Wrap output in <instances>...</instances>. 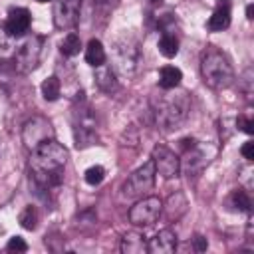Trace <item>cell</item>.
<instances>
[{"label": "cell", "instance_id": "obj_1", "mask_svg": "<svg viewBox=\"0 0 254 254\" xmlns=\"http://www.w3.org/2000/svg\"><path fill=\"white\" fill-rule=\"evenodd\" d=\"M67 163V149L56 139H50L36 147L30 155V179L38 190L58 189L64 181V169Z\"/></svg>", "mask_w": 254, "mask_h": 254}, {"label": "cell", "instance_id": "obj_2", "mask_svg": "<svg viewBox=\"0 0 254 254\" xmlns=\"http://www.w3.org/2000/svg\"><path fill=\"white\" fill-rule=\"evenodd\" d=\"M153 117H155V125L161 131H175L179 129L189 113H190V99L187 91H179V93H165L161 95L151 109Z\"/></svg>", "mask_w": 254, "mask_h": 254}, {"label": "cell", "instance_id": "obj_3", "mask_svg": "<svg viewBox=\"0 0 254 254\" xmlns=\"http://www.w3.org/2000/svg\"><path fill=\"white\" fill-rule=\"evenodd\" d=\"M200 75L214 91H222L234 83V67L228 56L214 46H208L200 56Z\"/></svg>", "mask_w": 254, "mask_h": 254}, {"label": "cell", "instance_id": "obj_4", "mask_svg": "<svg viewBox=\"0 0 254 254\" xmlns=\"http://www.w3.org/2000/svg\"><path fill=\"white\" fill-rule=\"evenodd\" d=\"M111 62H113V69L131 77L137 69L139 64V42L135 36L127 34L115 40L113 50H111Z\"/></svg>", "mask_w": 254, "mask_h": 254}, {"label": "cell", "instance_id": "obj_5", "mask_svg": "<svg viewBox=\"0 0 254 254\" xmlns=\"http://www.w3.org/2000/svg\"><path fill=\"white\" fill-rule=\"evenodd\" d=\"M73 141L77 149H85L97 143V119L91 107L79 105L73 111Z\"/></svg>", "mask_w": 254, "mask_h": 254}, {"label": "cell", "instance_id": "obj_6", "mask_svg": "<svg viewBox=\"0 0 254 254\" xmlns=\"http://www.w3.org/2000/svg\"><path fill=\"white\" fill-rule=\"evenodd\" d=\"M155 177H157L155 165L149 159L139 169H135L129 175V179L123 183V194L129 196V198H141V196H145L155 187Z\"/></svg>", "mask_w": 254, "mask_h": 254}, {"label": "cell", "instance_id": "obj_7", "mask_svg": "<svg viewBox=\"0 0 254 254\" xmlns=\"http://www.w3.org/2000/svg\"><path fill=\"white\" fill-rule=\"evenodd\" d=\"M163 212V200L159 196H141L131 208H129V222L133 226H151L157 222V218Z\"/></svg>", "mask_w": 254, "mask_h": 254}, {"label": "cell", "instance_id": "obj_8", "mask_svg": "<svg viewBox=\"0 0 254 254\" xmlns=\"http://www.w3.org/2000/svg\"><path fill=\"white\" fill-rule=\"evenodd\" d=\"M42 58V38L28 36L16 50H14V67L20 73H28L38 67Z\"/></svg>", "mask_w": 254, "mask_h": 254}, {"label": "cell", "instance_id": "obj_9", "mask_svg": "<svg viewBox=\"0 0 254 254\" xmlns=\"http://www.w3.org/2000/svg\"><path fill=\"white\" fill-rule=\"evenodd\" d=\"M50 139H54V127L46 117L34 115L22 125V143L26 145V149L34 151Z\"/></svg>", "mask_w": 254, "mask_h": 254}, {"label": "cell", "instance_id": "obj_10", "mask_svg": "<svg viewBox=\"0 0 254 254\" xmlns=\"http://www.w3.org/2000/svg\"><path fill=\"white\" fill-rule=\"evenodd\" d=\"M151 161L155 165V173L163 179H173L181 173V159L167 145H155L151 153Z\"/></svg>", "mask_w": 254, "mask_h": 254}, {"label": "cell", "instance_id": "obj_11", "mask_svg": "<svg viewBox=\"0 0 254 254\" xmlns=\"http://www.w3.org/2000/svg\"><path fill=\"white\" fill-rule=\"evenodd\" d=\"M81 0H56L54 2V24L58 30H73L79 22Z\"/></svg>", "mask_w": 254, "mask_h": 254}, {"label": "cell", "instance_id": "obj_12", "mask_svg": "<svg viewBox=\"0 0 254 254\" xmlns=\"http://www.w3.org/2000/svg\"><path fill=\"white\" fill-rule=\"evenodd\" d=\"M30 24H32V16L28 8H10L8 18L4 22V30L12 38H22L30 30Z\"/></svg>", "mask_w": 254, "mask_h": 254}, {"label": "cell", "instance_id": "obj_13", "mask_svg": "<svg viewBox=\"0 0 254 254\" xmlns=\"http://www.w3.org/2000/svg\"><path fill=\"white\" fill-rule=\"evenodd\" d=\"M214 157V149L210 153H206L204 147L194 145L192 149L185 151V173L189 177H196L198 173H202V169L212 161Z\"/></svg>", "mask_w": 254, "mask_h": 254}, {"label": "cell", "instance_id": "obj_14", "mask_svg": "<svg viewBox=\"0 0 254 254\" xmlns=\"http://www.w3.org/2000/svg\"><path fill=\"white\" fill-rule=\"evenodd\" d=\"M147 248L151 254H171L177 250V232L171 228H163L159 230L149 242Z\"/></svg>", "mask_w": 254, "mask_h": 254}, {"label": "cell", "instance_id": "obj_15", "mask_svg": "<svg viewBox=\"0 0 254 254\" xmlns=\"http://www.w3.org/2000/svg\"><path fill=\"white\" fill-rule=\"evenodd\" d=\"M230 14H232V4L230 0H216L214 12L206 22V30L210 32H222L230 26Z\"/></svg>", "mask_w": 254, "mask_h": 254}, {"label": "cell", "instance_id": "obj_16", "mask_svg": "<svg viewBox=\"0 0 254 254\" xmlns=\"http://www.w3.org/2000/svg\"><path fill=\"white\" fill-rule=\"evenodd\" d=\"M121 252L123 254H143V252H149L145 236L139 234V232H127L121 238Z\"/></svg>", "mask_w": 254, "mask_h": 254}, {"label": "cell", "instance_id": "obj_17", "mask_svg": "<svg viewBox=\"0 0 254 254\" xmlns=\"http://www.w3.org/2000/svg\"><path fill=\"white\" fill-rule=\"evenodd\" d=\"M95 83H97V87H99L101 91H105V93L117 91L119 83H117V79H115V69L109 67V65H105V64L99 65L97 71H95Z\"/></svg>", "mask_w": 254, "mask_h": 254}, {"label": "cell", "instance_id": "obj_18", "mask_svg": "<svg viewBox=\"0 0 254 254\" xmlns=\"http://www.w3.org/2000/svg\"><path fill=\"white\" fill-rule=\"evenodd\" d=\"M107 60V54H105V48L99 40H89L87 46H85V62L91 65V67H99L103 65Z\"/></svg>", "mask_w": 254, "mask_h": 254}, {"label": "cell", "instance_id": "obj_19", "mask_svg": "<svg viewBox=\"0 0 254 254\" xmlns=\"http://www.w3.org/2000/svg\"><path fill=\"white\" fill-rule=\"evenodd\" d=\"M181 79H183V71L179 67H175V65H163L159 69V85L163 89H175V87H179Z\"/></svg>", "mask_w": 254, "mask_h": 254}, {"label": "cell", "instance_id": "obj_20", "mask_svg": "<svg viewBox=\"0 0 254 254\" xmlns=\"http://www.w3.org/2000/svg\"><path fill=\"white\" fill-rule=\"evenodd\" d=\"M187 206H189V202H187V198H185L183 192L171 194L169 196V202H167V216H169V220H173V218L177 220L179 216H183L185 210H187Z\"/></svg>", "mask_w": 254, "mask_h": 254}, {"label": "cell", "instance_id": "obj_21", "mask_svg": "<svg viewBox=\"0 0 254 254\" xmlns=\"http://www.w3.org/2000/svg\"><path fill=\"white\" fill-rule=\"evenodd\" d=\"M40 89H42V95H44L46 101H56L62 93V81L58 79V75H50L42 81Z\"/></svg>", "mask_w": 254, "mask_h": 254}, {"label": "cell", "instance_id": "obj_22", "mask_svg": "<svg viewBox=\"0 0 254 254\" xmlns=\"http://www.w3.org/2000/svg\"><path fill=\"white\" fill-rule=\"evenodd\" d=\"M230 206L234 210H240V212H250L252 208V200H250V194L246 189H236L232 190L230 194Z\"/></svg>", "mask_w": 254, "mask_h": 254}, {"label": "cell", "instance_id": "obj_23", "mask_svg": "<svg viewBox=\"0 0 254 254\" xmlns=\"http://www.w3.org/2000/svg\"><path fill=\"white\" fill-rule=\"evenodd\" d=\"M157 48H159V54L161 56L175 58L179 54V40L175 38V34H163L161 40H159V44H157Z\"/></svg>", "mask_w": 254, "mask_h": 254}, {"label": "cell", "instance_id": "obj_24", "mask_svg": "<svg viewBox=\"0 0 254 254\" xmlns=\"http://www.w3.org/2000/svg\"><path fill=\"white\" fill-rule=\"evenodd\" d=\"M60 50H62V54H64V56H67V58L77 56V54H79V50H81V40H79V36H77L75 32H69V34L62 40Z\"/></svg>", "mask_w": 254, "mask_h": 254}, {"label": "cell", "instance_id": "obj_25", "mask_svg": "<svg viewBox=\"0 0 254 254\" xmlns=\"http://www.w3.org/2000/svg\"><path fill=\"white\" fill-rule=\"evenodd\" d=\"M18 220H20L22 228H26V230H34V228L38 226V210H36V206H32V204L26 206V208L20 212Z\"/></svg>", "mask_w": 254, "mask_h": 254}, {"label": "cell", "instance_id": "obj_26", "mask_svg": "<svg viewBox=\"0 0 254 254\" xmlns=\"http://www.w3.org/2000/svg\"><path fill=\"white\" fill-rule=\"evenodd\" d=\"M83 179H85V183H87V185L97 187V185L105 179V169H103V167H99V165H93V167H89V169L85 171Z\"/></svg>", "mask_w": 254, "mask_h": 254}, {"label": "cell", "instance_id": "obj_27", "mask_svg": "<svg viewBox=\"0 0 254 254\" xmlns=\"http://www.w3.org/2000/svg\"><path fill=\"white\" fill-rule=\"evenodd\" d=\"M12 36H8V32L4 30V26H0V56H6L12 52Z\"/></svg>", "mask_w": 254, "mask_h": 254}, {"label": "cell", "instance_id": "obj_28", "mask_svg": "<svg viewBox=\"0 0 254 254\" xmlns=\"http://www.w3.org/2000/svg\"><path fill=\"white\" fill-rule=\"evenodd\" d=\"M6 250H8V252H26V250H28V244L24 242V238L12 236V238L8 240V244H6Z\"/></svg>", "mask_w": 254, "mask_h": 254}, {"label": "cell", "instance_id": "obj_29", "mask_svg": "<svg viewBox=\"0 0 254 254\" xmlns=\"http://www.w3.org/2000/svg\"><path fill=\"white\" fill-rule=\"evenodd\" d=\"M234 123H236V127H238L240 131H244V133H248V135H252V133H254V121H252V119H248V117L240 115V117H236V119H234Z\"/></svg>", "mask_w": 254, "mask_h": 254}, {"label": "cell", "instance_id": "obj_30", "mask_svg": "<svg viewBox=\"0 0 254 254\" xmlns=\"http://www.w3.org/2000/svg\"><path fill=\"white\" fill-rule=\"evenodd\" d=\"M240 153H242V157H244V159L250 163V161L254 159V141H246V143L242 145Z\"/></svg>", "mask_w": 254, "mask_h": 254}, {"label": "cell", "instance_id": "obj_31", "mask_svg": "<svg viewBox=\"0 0 254 254\" xmlns=\"http://www.w3.org/2000/svg\"><path fill=\"white\" fill-rule=\"evenodd\" d=\"M192 244H194V250H196V252H204V250L208 248L206 238H204V236H200V234H196V236L192 238Z\"/></svg>", "mask_w": 254, "mask_h": 254}, {"label": "cell", "instance_id": "obj_32", "mask_svg": "<svg viewBox=\"0 0 254 254\" xmlns=\"http://www.w3.org/2000/svg\"><path fill=\"white\" fill-rule=\"evenodd\" d=\"M179 143H181V147H183V151H189V149H192V147L196 145V141H194L192 137H185V139H181Z\"/></svg>", "mask_w": 254, "mask_h": 254}, {"label": "cell", "instance_id": "obj_33", "mask_svg": "<svg viewBox=\"0 0 254 254\" xmlns=\"http://www.w3.org/2000/svg\"><path fill=\"white\" fill-rule=\"evenodd\" d=\"M246 18H248V20H252V18H254V16H252V4H248V6H246Z\"/></svg>", "mask_w": 254, "mask_h": 254}, {"label": "cell", "instance_id": "obj_34", "mask_svg": "<svg viewBox=\"0 0 254 254\" xmlns=\"http://www.w3.org/2000/svg\"><path fill=\"white\" fill-rule=\"evenodd\" d=\"M107 2V6H111V8H115L117 4H119V0H105Z\"/></svg>", "mask_w": 254, "mask_h": 254}, {"label": "cell", "instance_id": "obj_35", "mask_svg": "<svg viewBox=\"0 0 254 254\" xmlns=\"http://www.w3.org/2000/svg\"><path fill=\"white\" fill-rule=\"evenodd\" d=\"M149 2H153V4H161L163 0H149Z\"/></svg>", "mask_w": 254, "mask_h": 254}, {"label": "cell", "instance_id": "obj_36", "mask_svg": "<svg viewBox=\"0 0 254 254\" xmlns=\"http://www.w3.org/2000/svg\"><path fill=\"white\" fill-rule=\"evenodd\" d=\"M36 2H40V4H42V2H50V0H36Z\"/></svg>", "mask_w": 254, "mask_h": 254}]
</instances>
